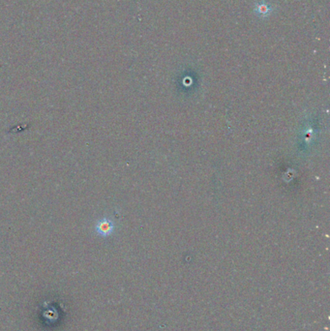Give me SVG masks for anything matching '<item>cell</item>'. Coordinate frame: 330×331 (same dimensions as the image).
<instances>
[{
	"instance_id": "obj_1",
	"label": "cell",
	"mask_w": 330,
	"mask_h": 331,
	"mask_svg": "<svg viewBox=\"0 0 330 331\" xmlns=\"http://www.w3.org/2000/svg\"><path fill=\"white\" fill-rule=\"evenodd\" d=\"M113 231H114V224L109 218H103L98 221L95 225V232L103 237L111 235Z\"/></svg>"
}]
</instances>
